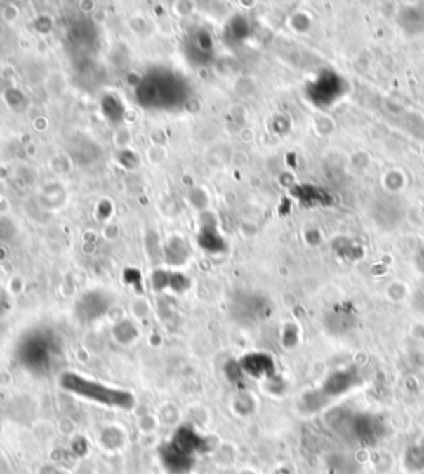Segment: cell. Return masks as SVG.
Listing matches in <instances>:
<instances>
[{
	"label": "cell",
	"instance_id": "cell-1",
	"mask_svg": "<svg viewBox=\"0 0 424 474\" xmlns=\"http://www.w3.org/2000/svg\"><path fill=\"white\" fill-rule=\"evenodd\" d=\"M63 385H65V388L75 391V393L78 395L88 397L90 400H93V402L108 404V407L130 408L133 404L131 395H128L126 391L106 388V386L103 385H96V383H91V381H85V380L78 378V376L75 375L65 376Z\"/></svg>",
	"mask_w": 424,
	"mask_h": 474
}]
</instances>
